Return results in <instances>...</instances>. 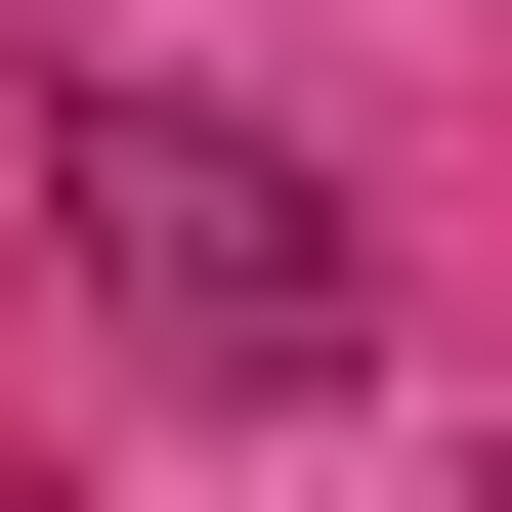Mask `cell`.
I'll return each mask as SVG.
<instances>
[{
  "label": "cell",
  "mask_w": 512,
  "mask_h": 512,
  "mask_svg": "<svg viewBox=\"0 0 512 512\" xmlns=\"http://www.w3.org/2000/svg\"><path fill=\"white\" fill-rule=\"evenodd\" d=\"M86 299H128L171 384H384L342 171H299V128H214V86H128V128H86Z\"/></svg>",
  "instance_id": "1"
},
{
  "label": "cell",
  "mask_w": 512,
  "mask_h": 512,
  "mask_svg": "<svg viewBox=\"0 0 512 512\" xmlns=\"http://www.w3.org/2000/svg\"><path fill=\"white\" fill-rule=\"evenodd\" d=\"M470 512H512V470H470Z\"/></svg>",
  "instance_id": "2"
}]
</instances>
